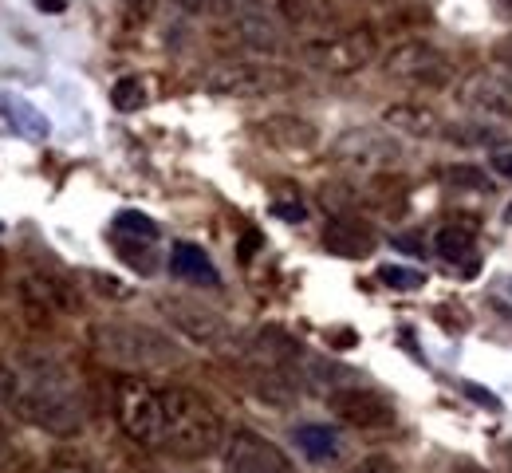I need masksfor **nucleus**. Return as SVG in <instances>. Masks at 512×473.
I'll return each mask as SVG.
<instances>
[{
	"label": "nucleus",
	"instance_id": "f257e3e1",
	"mask_svg": "<svg viewBox=\"0 0 512 473\" xmlns=\"http://www.w3.org/2000/svg\"><path fill=\"white\" fill-rule=\"evenodd\" d=\"M166 430H162V450L178 462H201L225 446V426L221 414L205 403L190 387H166Z\"/></svg>",
	"mask_w": 512,
	"mask_h": 473
},
{
	"label": "nucleus",
	"instance_id": "f03ea898",
	"mask_svg": "<svg viewBox=\"0 0 512 473\" xmlns=\"http://www.w3.org/2000/svg\"><path fill=\"white\" fill-rule=\"evenodd\" d=\"M91 343L103 359L119 363V367H134V371H150V367H170L182 359V351L146 324H95L91 332Z\"/></svg>",
	"mask_w": 512,
	"mask_h": 473
},
{
	"label": "nucleus",
	"instance_id": "7ed1b4c3",
	"mask_svg": "<svg viewBox=\"0 0 512 473\" xmlns=\"http://www.w3.org/2000/svg\"><path fill=\"white\" fill-rule=\"evenodd\" d=\"M115 414H119V426L134 442L162 446V430H166V399H162V391H154L142 379H119L115 383Z\"/></svg>",
	"mask_w": 512,
	"mask_h": 473
},
{
	"label": "nucleus",
	"instance_id": "20e7f679",
	"mask_svg": "<svg viewBox=\"0 0 512 473\" xmlns=\"http://www.w3.org/2000/svg\"><path fill=\"white\" fill-rule=\"evenodd\" d=\"M304 56L323 71H359L371 56H375V40L363 32V28H351V32H323L316 40L304 44Z\"/></svg>",
	"mask_w": 512,
	"mask_h": 473
},
{
	"label": "nucleus",
	"instance_id": "39448f33",
	"mask_svg": "<svg viewBox=\"0 0 512 473\" xmlns=\"http://www.w3.org/2000/svg\"><path fill=\"white\" fill-rule=\"evenodd\" d=\"M225 473H296L280 446L256 430H237L225 442Z\"/></svg>",
	"mask_w": 512,
	"mask_h": 473
},
{
	"label": "nucleus",
	"instance_id": "423d86ee",
	"mask_svg": "<svg viewBox=\"0 0 512 473\" xmlns=\"http://www.w3.org/2000/svg\"><path fill=\"white\" fill-rule=\"evenodd\" d=\"M20 300H24V308H28V316L36 320V324H48L52 316H67V312H79V292H75V284H67L60 276H52V272H36V276H24V284H20Z\"/></svg>",
	"mask_w": 512,
	"mask_h": 473
},
{
	"label": "nucleus",
	"instance_id": "0eeeda50",
	"mask_svg": "<svg viewBox=\"0 0 512 473\" xmlns=\"http://www.w3.org/2000/svg\"><path fill=\"white\" fill-rule=\"evenodd\" d=\"M331 410L355 426V430H386L394 426V406L386 403L379 391H367V387H339L331 391Z\"/></svg>",
	"mask_w": 512,
	"mask_h": 473
},
{
	"label": "nucleus",
	"instance_id": "6e6552de",
	"mask_svg": "<svg viewBox=\"0 0 512 473\" xmlns=\"http://www.w3.org/2000/svg\"><path fill=\"white\" fill-rule=\"evenodd\" d=\"M386 71L398 75V79L422 83V87H442L449 79L446 56H442L438 48H430V44H402V48L390 56Z\"/></svg>",
	"mask_w": 512,
	"mask_h": 473
},
{
	"label": "nucleus",
	"instance_id": "1a4fd4ad",
	"mask_svg": "<svg viewBox=\"0 0 512 473\" xmlns=\"http://www.w3.org/2000/svg\"><path fill=\"white\" fill-rule=\"evenodd\" d=\"M375 245H379L375 229H371L367 221H359V217H331V221L323 225V249L335 253V257L359 261V257L375 253Z\"/></svg>",
	"mask_w": 512,
	"mask_h": 473
},
{
	"label": "nucleus",
	"instance_id": "9d476101",
	"mask_svg": "<svg viewBox=\"0 0 512 473\" xmlns=\"http://www.w3.org/2000/svg\"><path fill=\"white\" fill-rule=\"evenodd\" d=\"M162 308H166L170 320H174L190 339H197V343H221V339H225V320H221L217 312H209V308H197L190 300H166Z\"/></svg>",
	"mask_w": 512,
	"mask_h": 473
},
{
	"label": "nucleus",
	"instance_id": "9b49d317",
	"mask_svg": "<svg viewBox=\"0 0 512 473\" xmlns=\"http://www.w3.org/2000/svg\"><path fill=\"white\" fill-rule=\"evenodd\" d=\"M170 272L182 276V280H193V284H221V276L213 269L209 253L201 245H190V241H178L174 253H170Z\"/></svg>",
	"mask_w": 512,
	"mask_h": 473
},
{
	"label": "nucleus",
	"instance_id": "f8f14e48",
	"mask_svg": "<svg viewBox=\"0 0 512 473\" xmlns=\"http://www.w3.org/2000/svg\"><path fill=\"white\" fill-rule=\"evenodd\" d=\"M264 138L272 146H284V150H312L316 146V127L296 119V115H276L264 123Z\"/></svg>",
	"mask_w": 512,
	"mask_h": 473
},
{
	"label": "nucleus",
	"instance_id": "ddd939ff",
	"mask_svg": "<svg viewBox=\"0 0 512 473\" xmlns=\"http://www.w3.org/2000/svg\"><path fill=\"white\" fill-rule=\"evenodd\" d=\"M280 12L288 24H296L304 32H323L335 20L331 0H280Z\"/></svg>",
	"mask_w": 512,
	"mask_h": 473
},
{
	"label": "nucleus",
	"instance_id": "4468645a",
	"mask_svg": "<svg viewBox=\"0 0 512 473\" xmlns=\"http://www.w3.org/2000/svg\"><path fill=\"white\" fill-rule=\"evenodd\" d=\"M292 442H296L312 462H331V458L339 454V438H335V430H331V426H316V422L296 426Z\"/></svg>",
	"mask_w": 512,
	"mask_h": 473
},
{
	"label": "nucleus",
	"instance_id": "2eb2a0df",
	"mask_svg": "<svg viewBox=\"0 0 512 473\" xmlns=\"http://www.w3.org/2000/svg\"><path fill=\"white\" fill-rule=\"evenodd\" d=\"M0 111L16 123V127H24V135L32 138H48V131H52V123L28 103V99H20V95H0Z\"/></svg>",
	"mask_w": 512,
	"mask_h": 473
},
{
	"label": "nucleus",
	"instance_id": "dca6fc26",
	"mask_svg": "<svg viewBox=\"0 0 512 473\" xmlns=\"http://www.w3.org/2000/svg\"><path fill=\"white\" fill-rule=\"evenodd\" d=\"M434 253H438L442 261H449V265L469 261V257H473V229H461V225L438 229V237H434Z\"/></svg>",
	"mask_w": 512,
	"mask_h": 473
},
{
	"label": "nucleus",
	"instance_id": "f3484780",
	"mask_svg": "<svg viewBox=\"0 0 512 473\" xmlns=\"http://www.w3.org/2000/svg\"><path fill=\"white\" fill-rule=\"evenodd\" d=\"M111 107L123 111V115H134V111L146 107V87H142L138 75H127V79H119V83L111 87Z\"/></svg>",
	"mask_w": 512,
	"mask_h": 473
},
{
	"label": "nucleus",
	"instance_id": "a211bd4d",
	"mask_svg": "<svg viewBox=\"0 0 512 473\" xmlns=\"http://www.w3.org/2000/svg\"><path fill=\"white\" fill-rule=\"evenodd\" d=\"M115 233L119 237H138V241H158V225L138 209H123L115 217Z\"/></svg>",
	"mask_w": 512,
	"mask_h": 473
},
{
	"label": "nucleus",
	"instance_id": "6ab92c4d",
	"mask_svg": "<svg viewBox=\"0 0 512 473\" xmlns=\"http://www.w3.org/2000/svg\"><path fill=\"white\" fill-rule=\"evenodd\" d=\"M119 237V233H115ZM119 257L134 265L138 272H154L158 269V257L150 253V241H138V237H119Z\"/></svg>",
	"mask_w": 512,
	"mask_h": 473
},
{
	"label": "nucleus",
	"instance_id": "aec40b11",
	"mask_svg": "<svg viewBox=\"0 0 512 473\" xmlns=\"http://www.w3.org/2000/svg\"><path fill=\"white\" fill-rule=\"evenodd\" d=\"M379 280H383L386 288H398V292H414V288H422V272L402 269V265H383V269H379Z\"/></svg>",
	"mask_w": 512,
	"mask_h": 473
},
{
	"label": "nucleus",
	"instance_id": "412c9836",
	"mask_svg": "<svg viewBox=\"0 0 512 473\" xmlns=\"http://www.w3.org/2000/svg\"><path fill=\"white\" fill-rule=\"evenodd\" d=\"M20 399H24V383H20V375H16L12 367L0 363V406H20Z\"/></svg>",
	"mask_w": 512,
	"mask_h": 473
},
{
	"label": "nucleus",
	"instance_id": "4be33fe9",
	"mask_svg": "<svg viewBox=\"0 0 512 473\" xmlns=\"http://www.w3.org/2000/svg\"><path fill=\"white\" fill-rule=\"evenodd\" d=\"M446 182L449 186H473V190H485V174L473 170V166H453V170H446Z\"/></svg>",
	"mask_w": 512,
	"mask_h": 473
},
{
	"label": "nucleus",
	"instance_id": "5701e85b",
	"mask_svg": "<svg viewBox=\"0 0 512 473\" xmlns=\"http://www.w3.org/2000/svg\"><path fill=\"white\" fill-rule=\"evenodd\" d=\"M461 395H465V399H473V403H481L485 410H501V399H497L493 391L477 387V383H461Z\"/></svg>",
	"mask_w": 512,
	"mask_h": 473
},
{
	"label": "nucleus",
	"instance_id": "b1692460",
	"mask_svg": "<svg viewBox=\"0 0 512 473\" xmlns=\"http://www.w3.org/2000/svg\"><path fill=\"white\" fill-rule=\"evenodd\" d=\"M355 473H398V466H394V458H386V454H371V458H363V462L355 466Z\"/></svg>",
	"mask_w": 512,
	"mask_h": 473
},
{
	"label": "nucleus",
	"instance_id": "393cba45",
	"mask_svg": "<svg viewBox=\"0 0 512 473\" xmlns=\"http://www.w3.org/2000/svg\"><path fill=\"white\" fill-rule=\"evenodd\" d=\"M272 213L284 221H304V205L300 202H272Z\"/></svg>",
	"mask_w": 512,
	"mask_h": 473
},
{
	"label": "nucleus",
	"instance_id": "a878e982",
	"mask_svg": "<svg viewBox=\"0 0 512 473\" xmlns=\"http://www.w3.org/2000/svg\"><path fill=\"white\" fill-rule=\"evenodd\" d=\"M256 249H260V233H256V229H249L237 253H241V261H253V253H256Z\"/></svg>",
	"mask_w": 512,
	"mask_h": 473
},
{
	"label": "nucleus",
	"instance_id": "bb28decb",
	"mask_svg": "<svg viewBox=\"0 0 512 473\" xmlns=\"http://www.w3.org/2000/svg\"><path fill=\"white\" fill-rule=\"evenodd\" d=\"M91 280L99 284V292H111V296H123V288H119V280H115V276H103V272H91Z\"/></svg>",
	"mask_w": 512,
	"mask_h": 473
},
{
	"label": "nucleus",
	"instance_id": "cd10ccee",
	"mask_svg": "<svg viewBox=\"0 0 512 473\" xmlns=\"http://www.w3.org/2000/svg\"><path fill=\"white\" fill-rule=\"evenodd\" d=\"M123 4L134 16H154V8H158V0H123Z\"/></svg>",
	"mask_w": 512,
	"mask_h": 473
},
{
	"label": "nucleus",
	"instance_id": "c85d7f7f",
	"mask_svg": "<svg viewBox=\"0 0 512 473\" xmlns=\"http://www.w3.org/2000/svg\"><path fill=\"white\" fill-rule=\"evenodd\" d=\"M493 170H497L501 178H512V150H505V154L493 158Z\"/></svg>",
	"mask_w": 512,
	"mask_h": 473
},
{
	"label": "nucleus",
	"instance_id": "c756f323",
	"mask_svg": "<svg viewBox=\"0 0 512 473\" xmlns=\"http://www.w3.org/2000/svg\"><path fill=\"white\" fill-rule=\"evenodd\" d=\"M36 8H40V12H64L67 0H36Z\"/></svg>",
	"mask_w": 512,
	"mask_h": 473
},
{
	"label": "nucleus",
	"instance_id": "7c9ffc66",
	"mask_svg": "<svg viewBox=\"0 0 512 473\" xmlns=\"http://www.w3.org/2000/svg\"><path fill=\"white\" fill-rule=\"evenodd\" d=\"M178 4L190 8V12H201V8H205V0H178Z\"/></svg>",
	"mask_w": 512,
	"mask_h": 473
},
{
	"label": "nucleus",
	"instance_id": "2f4dec72",
	"mask_svg": "<svg viewBox=\"0 0 512 473\" xmlns=\"http://www.w3.org/2000/svg\"><path fill=\"white\" fill-rule=\"evenodd\" d=\"M8 450V434H4V426H0V454Z\"/></svg>",
	"mask_w": 512,
	"mask_h": 473
}]
</instances>
